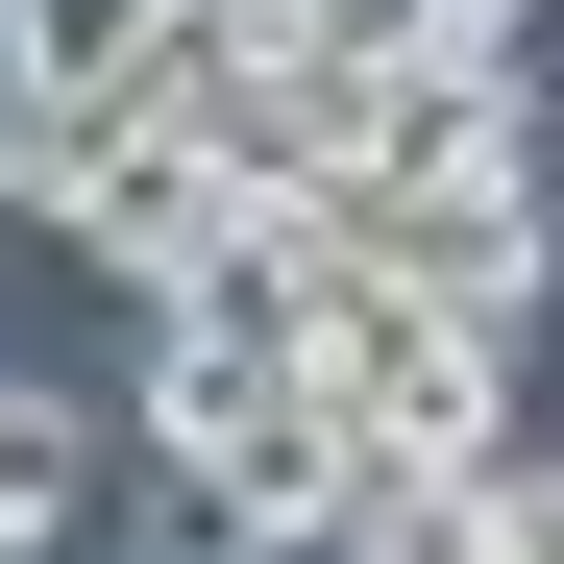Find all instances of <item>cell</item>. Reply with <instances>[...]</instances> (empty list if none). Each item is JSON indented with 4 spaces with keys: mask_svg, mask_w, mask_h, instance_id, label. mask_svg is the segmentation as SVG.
Segmentation results:
<instances>
[{
    "mask_svg": "<svg viewBox=\"0 0 564 564\" xmlns=\"http://www.w3.org/2000/svg\"><path fill=\"white\" fill-rule=\"evenodd\" d=\"M295 50H344V74H393V50H442V0H270Z\"/></svg>",
    "mask_w": 564,
    "mask_h": 564,
    "instance_id": "52a82bcc",
    "label": "cell"
},
{
    "mask_svg": "<svg viewBox=\"0 0 564 564\" xmlns=\"http://www.w3.org/2000/svg\"><path fill=\"white\" fill-rule=\"evenodd\" d=\"M344 270H393V295H442V319H540V270H564V221H540V172H442V197H368L344 221Z\"/></svg>",
    "mask_w": 564,
    "mask_h": 564,
    "instance_id": "277c9868",
    "label": "cell"
},
{
    "mask_svg": "<svg viewBox=\"0 0 564 564\" xmlns=\"http://www.w3.org/2000/svg\"><path fill=\"white\" fill-rule=\"evenodd\" d=\"M491 540H516V564H564V466H516V442H491Z\"/></svg>",
    "mask_w": 564,
    "mask_h": 564,
    "instance_id": "ba28073f",
    "label": "cell"
},
{
    "mask_svg": "<svg viewBox=\"0 0 564 564\" xmlns=\"http://www.w3.org/2000/svg\"><path fill=\"white\" fill-rule=\"evenodd\" d=\"M246 197H221V148L172 123V99H74V172H50V246H99L123 295H172Z\"/></svg>",
    "mask_w": 564,
    "mask_h": 564,
    "instance_id": "3957f363",
    "label": "cell"
},
{
    "mask_svg": "<svg viewBox=\"0 0 564 564\" xmlns=\"http://www.w3.org/2000/svg\"><path fill=\"white\" fill-rule=\"evenodd\" d=\"M319 393L368 417V466H491V319L393 295V270H319Z\"/></svg>",
    "mask_w": 564,
    "mask_h": 564,
    "instance_id": "7a4b0ae2",
    "label": "cell"
},
{
    "mask_svg": "<svg viewBox=\"0 0 564 564\" xmlns=\"http://www.w3.org/2000/svg\"><path fill=\"white\" fill-rule=\"evenodd\" d=\"M172 25H197V0H0V74H50V99H148Z\"/></svg>",
    "mask_w": 564,
    "mask_h": 564,
    "instance_id": "5b68a950",
    "label": "cell"
},
{
    "mask_svg": "<svg viewBox=\"0 0 564 564\" xmlns=\"http://www.w3.org/2000/svg\"><path fill=\"white\" fill-rule=\"evenodd\" d=\"M148 99L221 148V197H319V172H344V123H368V74H344V50H295L270 0H197Z\"/></svg>",
    "mask_w": 564,
    "mask_h": 564,
    "instance_id": "6da1fadb",
    "label": "cell"
},
{
    "mask_svg": "<svg viewBox=\"0 0 564 564\" xmlns=\"http://www.w3.org/2000/svg\"><path fill=\"white\" fill-rule=\"evenodd\" d=\"M74 516H99V417H74L50 368H0V564H50Z\"/></svg>",
    "mask_w": 564,
    "mask_h": 564,
    "instance_id": "8992f818",
    "label": "cell"
},
{
    "mask_svg": "<svg viewBox=\"0 0 564 564\" xmlns=\"http://www.w3.org/2000/svg\"><path fill=\"white\" fill-rule=\"evenodd\" d=\"M442 25H466V50H516V0H442Z\"/></svg>",
    "mask_w": 564,
    "mask_h": 564,
    "instance_id": "9c48e42d",
    "label": "cell"
}]
</instances>
